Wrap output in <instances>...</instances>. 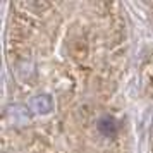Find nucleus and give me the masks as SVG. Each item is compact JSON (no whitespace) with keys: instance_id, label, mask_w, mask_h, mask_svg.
Instances as JSON below:
<instances>
[{"instance_id":"f257e3e1","label":"nucleus","mask_w":153,"mask_h":153,"mask_svg":"<svg viewBox=\"0 0 153 153\" xmlns=\"http://www.w3.org/2000/svg\"><path fill=\"white\" fill-rule=\"evenodd\" d=\"M2 153H131L120 4H10Z\"/></svg>"}]
</instances>
